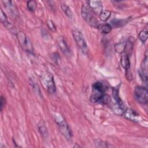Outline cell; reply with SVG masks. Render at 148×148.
Wrapping results in <instances>:
<instances>
[{
  "mask_svg": "<svg viewBox=\"0 0 148 148\" xmlns=\"http://www.w3.org/2000/svg\"><path fill=\"white\" fill-rule=\"evenodd\" d=\"M107 87L101 82H97L92 86V93L90 100L92 103H108L110 102L109 97L106 94Z\"/></svg>",
  "mask_w": 148,
  "mask_h": 148,
  "instance_id": "1",
  "label": "cell"
},
{
  "mask_svg": "<svg viewBox=\"0 0 148 148\" xmlns=\"http://www.w3.org/2000/svg\"><path fill=\"white\" fill-rule=\"evenodd\" d=\"M112 109L113 112L117 115L123 116L126 108L119 96L117 88H113L112 90Z\"/></svg>",
  "mask_w": 148,
  "mask_h": 148,
  "instance_id": "2",
  "label": "cell"
},
{
  "mask_svg": "<svg viewBox=\"0 0 148 148\" xmlns=\"http://www.w3.org/2000/svg\"><path fill=\"white\" fill-rule=\"evenodd\" d=\"M54 119L62 135H64L66 139H71L72 135V132L63 116L60 113H55L54 114Z\"/></svg>",
  "mask_w": 148,
  "mask_h": 148,
  "instance_id": "3",
  "label": "cell"
},
{
  "mask_svg": "<svg viewBox=\"0 0 148 148\" xmlns=\"http://www.w3.org/2000/svg\"><path fill=\"white\" fill-rule=\"evenodd\" d=\"M40 82L43 87L49 92L53 94L56 91V87L53 76L50 72L43 73L40 77Z\"/></svg>",
  "mask_w": 148,
  "mask_h": 148,
  "instance_id": "4",
  "label": "cell"
},
{
  "mask_svg": "<svg viewBox=\"0 0 148 148\" xmlns=\"http://www.w3.org/2000/svg\"><path fill=\"white\" fill-rule=\"evenodd\" d=\"M81 14L83 18L89 25L94 28H98L99 25L98 21L94 16V13L87 6L85 5H82L81 9Z\"/></svg>",
  "mask_w": 148,
  "mask_h": 148,
  "instance_id": "5",
  "label": "cell"
},
{
  "mask_svg": "<svg viewBox=\"0 0 148 148\" xmlns=\"http://www.w3.org/2000/svg\"><path fill=\"white\" fill-rule=\"evenodd\" d=\"M72 33L73 39L77 47L81 50V51L83 53L87 54L88 51V49L86 41L84 38V36L82 32L80 30L77 29H75L72 31Z\"/></svg>",
  "mask_w": 148,
  "mask_h": 148,
  "instance_id": "6",
  "label": "cell"
},
{
  "mask_svg": "<svg viewBox=\"0 0 148 148\" xmlns=\"http://www.w3.org/2000/svg\"><path fill=\"white\" fill-rule=\"evenodd\" d=\"M134 96L136 100L140 103L147 104L148 100L147 90L143 86H136L134 90Z\"/></svg>",
  "mask_w": 148,
  "mask_h": 148,
  "instance_id": "7",
  "label": "cell"
},
{
  "mask_svg": "<svg viewBox=\"0 0 148 148\" xmlns=\"http://www.w3.org/2000/svg\"><path fill=\"white\" fill-rule=\"evenodd\" d=\"M88 7L91 12L97 15H99L103 10L102 3L100 1L91 0L88 1Z\"/></svg>",
  "mask_w": 148,
  "mask_h": 148,
  "instance_id": "8",
  "label": "cell"
},
{
  "mask_svg": "<svg viewBox=\"0 0 148 148\" xmlns=\"http://www.w3.org/2000/svg\"><path fill=\"white\" fill-rule=\"evenodd\" d=\"M123 116L126 119L134 122H139L142 119L139 113L132 109H126Z\"/></svg>",
  "mask_w": 148,
  "mask_h": 148,
  "instance_id": "9",
  "label": "cell"
},
{
  "mask_svg": "<svg viewBox=\"0 0 148 148\" xmlns=\"http://www.w3.org/2000/svg\"><path fill=\"white\" fill-rule=\"evenodd\" d=\"M16 36L22 48L25 50H29L31 48V46H29L30 43L29 42L25 34L23 32L18 31L16 33Z\"/></svg>",
  "mask_w": 148,
  "mask_h": 148,
  "instance_id": "10",
  "label": "cell"
},
{
  "mask_svg": "<svg viewBox=\"0 0 148 148\" xmlns=\"http://www.w3.org/2000/svg\"><path fill=\"white\" fill-rule=\"evenodd\" d=\"M147 54L146 51L145 58L141 65V69L140 72L141 78L146 83H147Z\"/></svg>",
  "mask_w": 148,
  "mask_h": 148,
  "instance_id": "11",
  "label": "cell"
},
{
  "mask_svg": "<svg viewBox=\"0 0 148 148\" xmlns=\"http://www.w3.org/2000/svg\"><path fill=\"white\" fill-rule=\"evenodd\" d=\"M3 3L4 7L6 9L8 12L10 13L11 15L16 17L18 14V12L17 10V8L13 3V1H3Z\"/></svg>",
  "mask_w": 148,
  "mask_h": 148,
  "instance_id": "12",
  "label": "cell"
},
{
  "mask_svg": "<svg viewBox=\"0 0 148 148\" xmlns=\"http://www.w3.org/2000/svg\"><path fill=\"white\" fill-rule=\"evenodd\" d=\"M57 43L60 49L64 54L67 56L70 55L71 50L69 49L68 45H67V43H66L65 40L63 38L60 36L57 40Z\"/></svg>",
  "mask_w": 148,
  "mask_h": 148,
  "instance_id": "13",
  "label": "cell"
},
{
  "mask_svg": "<svg viewBox=\"0 0 148 148\" xmlns=\"http://www.w3.org/2000/svg\"><path fill=\"white\" fill-rule=\"evenodd\" d=\"M0 11H1L0 12V20H1V23L3 24V25L6 28H7L10 31H12V29H14V27L10 22H9V21L8 20V18H7V16L5 14V13L3 12V10L2 9H1Z\"/></svg>",
  "mask_w": 148,
  "mask_h": 148,
  "instance_id": "14",
  "label": "cell"
},
{
  "mask_svg": "<svg viewBox=\"0 0 148 148\" xmlns=\"http://www.w3.org/2000/svg\"><path fill=\"white\" fill-rule=\"evenodd\" d=\"M120 63H121V65L124 69H125L127 71L129 70L130 68V61L129 57L127 53H124L121 56Z\"/></svg>",
  "mask_w": 148,
  "mask_h": 148,
  "instance_id": "15",
  "label": "cell"
},
{
  "mask_svg": "<svg viewBox=\"0 0 148 148\" xmlns=\"http://www.w3.org/2000/svg\"><path fill=\"white\" fill-rule=\"evenodd\" d=\"M127 42H121L116 43L114 46L115 51L119 54L123 53L127 49Z\"/></svg>",
  "mask_w": 148,
  "mask_h": 148,
  "instance_id": "16",
  "label": "cell"
},
{
  "mask_svg": "<svg viewBox=\"0 0 148 148\" xmlns=\"http://www.w3.org/2000/svg\"><path fill=\"white\" fill-rule=\"evenodd\" d=\"M99 31L102 34H108L109 33L112 29V27L111 25L109 24H99L98 28H97Z\"/></svg>",
  "mask_w": 148,
  "mask_h": 148,
  "instance_id": "17",
  "label": "cell"
},
{
  "mask_svg": "<svg viewBox=\"0 0 148 148\" xmlns=\"http://www.w3.org/2000/svg\"><path fill=\"white\" fill-rule=\"evenodd\" d=\"M38 128L40 134L45 137H47L48 136V132L47 130V128L45 125V123L43 121H40L38 124Z\"/></svg>",
  "mask_w": 148,
  "mask_h": 148,
  "instance_id": "18",
  "label": "cell"
},
{
  "mask_svg": "<svg viewBox=\"0 0 148 148\" xmlns=\"http://www.w3.org/2000/svg\"><path fill=\"white\" fill-rule=\"evenodd\" d=\"M61 9L62 11L64 12L65 15L69 18H72L73 17V12L70 9V8L67 6L66 4H62L61 6Z\"/></svg>",
  "mask_w": 148,
  "mask_h": 148,
  "instance_id": "19",
  "label": "cell"
},
{
  "mask_svg": "<svg viewBox=\"0 0 148 148\" xmlns=\"http://www.w3.org/2000/svg\"><path fill=\"white\" fill-rule=\"evenodd\" d=\"M111 15V12L108 10H103L99 15L100 20L102 21H106Z\"/></svg>",
  "mask_w": 148,
  "mask_h": 148,
  "instance_id": "20",
  "label": "cell"
},
{
  "mask_svg": "<svg viewBox=\"0 0 148 148\" xmlns=\"http://www.w3.org/2000/svg\"><path fill=\"white\" fill-rule=\"evenodd\" d=\"M138 38L140 39L141 42L143 43H145L148 38V32L146 30H142L140 31V32L138 34Z\"/></svg>",
  "mask_w": 148,
  "mask_h": 148,
  "instance_id": "21",
  "label": "cell"
},
{
  "mask_svg": "<svg viewBox=\"0 0 148 148\" xmlns=\"http://www.w3.org/2000/svg\"><path fill=\"white\" fill-rule=\"evenodd\" d=\"M112 24L114 27H120L122 25H124L127 21L125 20H117V19H113L111 21Z\"/></svg>",
  "mask_w": 148,
  "mask_h": 148,
  "instance_id": "22",
  "label": "cell"
},
{
  "mask_svg": "<svg viewBox=\"0 0 148 148\" xmlns=\"http://www.w3.org/2000/svg\"><path fill=\"white\" fill-rule=\"evenodd\" d=\"M27 8H28V9L29 11L34 12L36 9L37 3H36L35 1L31 0V1H29L27 2Z\"/></svg>",
  "mask_w": 148,
  "mask_h": 148,
  "instance_id": "23",
  "label": "cell"
},
{
  "mask_svg": "<svg viewBox=\"0 0 148 148\" xmlns=\"http://www.w3.org/2000/svg\"><path fill=\"white\" fill-rule=\"evenodd\" d=\"M94 144H95V146L98 147H108L106 142H105L103 140H101V139H97L94 140Z\"/></svg>",
  "mask_w": 148,
  "mask_h": 148,
  "instance_id": "24",
  "label": "cell"
},
{
  "mask_svg": "<svg viewBox=\"0 0 148 148\" xmlns=\"http://www.w3.org/2000/svg\"><path fill=\"white\" fill-rule=\"evenodd\" d=\"M47 25L50 30H51L52 32H56V27L54 25V23L53 22V21L48 20L46 22Z\"/></svg>",
  "mask_w": 148,
  "mask_h": 148,
  "instance_id": "25",
  "label": "cell"
},
{
  "mask_svg": "<svg viewBox=\"0 0 148 148\" xmlns=\"http://www.w3.org/2000/svg\"><path fill=\"white\" fill-rule=\"evenodd\" d=\"M5 98H4V97L3 96H1V111H2L3 107L5 106Z\"/></svg>",
  "mask_w": 148,
  "mask_h": 148,
  "instance_id": "26",
  "label": "cell"
}]
</instances>
